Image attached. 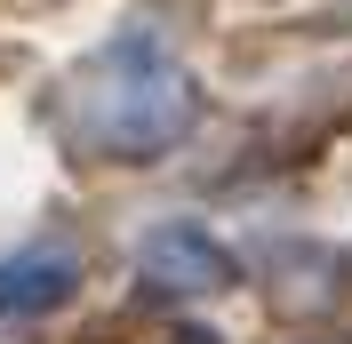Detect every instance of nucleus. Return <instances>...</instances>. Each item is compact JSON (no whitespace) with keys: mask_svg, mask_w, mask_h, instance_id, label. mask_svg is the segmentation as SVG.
Listing matches in <instances>:
<instances>
[{"mask_svg":"<svg viewBox=\"0 0 352 344\" xmlns=\"http://www.w3.org/2000/svg\"><path fill=\"white\" fill-rule=\"evenodd\" d=\"M72 129L96 152H120V160L168 152L176 136L192 129V80L153 41H112L80 72V88H72Z\"/></svg>","mask_w":352,"mask_h":344,"instance_id":"obj_1","label":"nucleus"},{"mask_svg":"<svg viewBox=\"0 0 352 344\" xmlns=\"http://www.w3.org/2000/svg\"><path fill=\"white\" fill-rule=\"evenodd\" d=\"M72 288H80V248H65V240L0 257V312H56Z\"/></svg>","mask_w":352,"mask_h":344,"instance_id":"obj_3","label":"nucleus"},{"mask_svg":"<svg viewBox=\"0 0 352 344\" xmlns=\"http://www.w3.org/2000/svg\"><path fill=\"white\" fill-rule=\"evenodd\" d=\"M136 264H144V280L168 288V297H200V288H224V280H232V257H224L208 233H192V224H160V233H144Z\"/></svg>","mask_w":352,"mask_h":344,"instance_id":"obj_2","label":"nucleus"}]
</instances>
